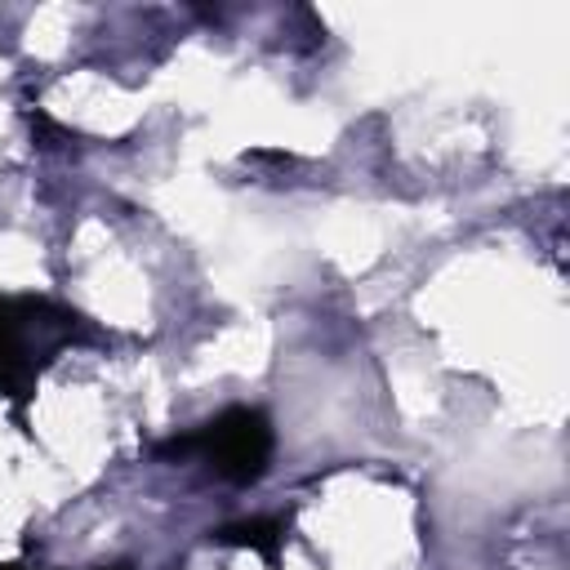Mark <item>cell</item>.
Segmentation results:
<instances>
[{
    "instance_id": "1",
    "label": "cell",
    "mask_w": 570,
    "mask_h": 570,
    "mask_svg": "<svg viewBox=\"0 0 570 570\" xmlns=\"http://www.w3.org/2000/svg\"><path fill=\"white\" fill-rule=\"evenodd\" d=\"M174 450H183V454L200 450V459L214 463V472L227 481H258L267 472L272 428L258 410H227L223 419L205 423L200 432L174 441Z\"/></svg>"
}]
</instances>
